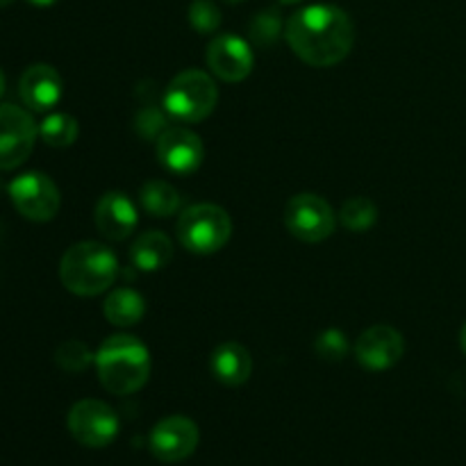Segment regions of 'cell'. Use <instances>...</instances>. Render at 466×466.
<instances>
[{
    "mask_svg": "<svg viewBox=\"0 0 466 466\" xmlns=\"http://www.w3.org/2000/svg\"><path fill=\"white\" fill-rule=\"evenodd\" d=\"M9 198L21 217L27 221L46 223L53 221L62 205L57 185L46 173L30 171L21 173L9 182Z\"/></svg>",
    "mask_w": 466,
    "mask_h": 466,
    "instance_id": "52a82bcc",
    "label": "cell"
},
{
    "mask_svg": "<svg viewBox=\"0 0 466 466\" xmlns=\"http://www.w3.org/2000/svg\"><path fill=\"white\" fill-rule=\"evenodd\" d=\"M130 259L135 268L144 273L162 271L173 259V241L159 230L144 232L132 241Z\"/></svg>",
    "mask_w": 466,
    "mask_h": 466,
    "instance_id": "e0dca14e",
    "label": "cell"
},
{
    "mask_svg": "<svg viewBox=\"0 0 466 466\" xmlns=\"http://www.w3.org/2000/svg\"><path fill=\"white\" fill-rule=\"evenodd\" d=\"M3 94H5V76L3 71H0V98H3Z\"/></svg>",
    "mask_w": 466,
    "mask_h": 466,
    "instance_id": "f1b7e54d",
    "label": "cell"
},
{
    "mask_svg": "<svg viewBox=\"0 0 466 466\" xmlns=\"http://www.w3.org/2000/svg\"><path fill=\"white\" fill-rule=\"evenodd\" d=\"M66 426L73 440L86 449H105L116 440L121 431V421L112 405L98 399L77 400L68 410Z\"/></svg>",
    "mask_w": 466,
    "mask_h": 466,
    "instance_id": "8992f818",
    "label": "cell"
},
{
    "mask_svg": "<svg viewBox=\"0 0 466 466\" xmlns=\"http://www.w3.org/2000/svg\"><path fill=\"white\" fill-rule=\"evenodd\" d=\"M96 228L109 241H123L137 230L139 214L135 203L121 191H109L96 205Z\"/></svg>",
    "mask_w": 466,
    "mask_h": 466,
    "instance_id": "9a60e30c",
    "label": "cell"
},
{
    "mask_svg": "<svg viewBox=\"0 0 466 466\" xmlns=\"http://www.w3.org/2000/svg\"><path fill=\"white\" fill-rule=\"evenodd\" d=\"M77 121L68 114H50L41 121L39 135L41 139L46 141L53 148H66V146H73L77 139Z\"/></svg>",
    "mask_w": 466,
    "mask_h": 466,
    "instance_id": "ffe728a7",
    "label": "cell"
},
{
    "mask_svg": "<svg viewBox=\"0 0 466 466\" xmlns=\"http://www.w3.org/2000/svg\"><path fill=\"white\" fill-rule=\"evenodd\" d=\"M253 50L246 39L237 35H218L208 46L209 71L223 82H241L253 71Z\"/></svg>",
    "mask_w": 466,
    "mask_h": 466,
    "instance_id": "4fadbf2b",
    "label": "cell"
},
{
    "mask_svg": "<svg viewBox=\"0 0 466 466\" xmlns=\"http://www.w3.org/2000/svg\"><path fill=\"white\" fill-rule=\"evenodd\" d=\"M280 5H294V3H300V0H278Z\"/></svg>",
    "mask_w": 466,
    "mask_h": 466,
    "instance_id": "4dcf8cb0",
    "label": "cell"
},
{
    "mask_svg": "<svg viewBox=\"0 0 466 466\" xmlns=\"http://www.w3.org/2000/svg\"><path fill=\"white\" fill-rule=\"evenodd\" d=\"M221 9L214 0H194L189 5V23L200 35H212L221 27Z\"/></svg>",
    "mask_w": 466,
    "mask_h": 466,
    "instance_id": "d4e9b609",
    "label": "cell"
},
{
    "mask_svg": "<svg viewBox=\"0 0 466 466\" xmlns=\"http://www.w3.org/2000/svg\"><path fill=\"white\" fill-rule=\"evenodd\" d=\"M155 141H157L155 150H157L159 164L176 176H191L203 164V141L187 127H167Z\"/></svg>",
    "mask_w": 466,
    "mask_h": 466,
    "instance_id": "8fae6325",
    "label": "cell"
},
{
    "mask_svg": "<svg viewBox=\"0 0 466 466\" xmlns=\"http://www.w3.org/2000/svg\"><path fill=\"white\" fill-rule=\"evenodd\" d=\"M137 127H139L141 135L153 139V137H159L167 130V118H164V114L159 109L144 107L139 112V116H137Z\"/></svg>",
    "mask_w": 466,
    "mask_h": 466,
    "instance_id": "484cf974",
    "label": "cell"
},
{
    "mask_svg": "<svg viewBox=\"0 0 466 466\" xmlns=\"http://www.w3.org/2000/svg\"><path fill=\"white\" fill-rule=\"evenodd\" d=\"M232 237L230 214L212 203L191 205L177 218V239L189 253H218Z\"/></svg>",
    "mask_w": 466,
    "mask_h": 466,
    "instance_id": "5b68a950",
    "label": "cell"
},
{
    "mask_svg": "<svg viewBox=\"0 0 466 466\" xmlns=\"http://www.w3.org/2000/svg\"><path fill=\"white\" fill-rule=\"evenodd\" d=\"M118 259L98 241H80L64 253L59 262V280L76 296H98L114 285Z\"/></svg>",
    "mask_w": 466,
    "mask_h": 466,
    "instance_id": "3957f363",
    "label": "cell"
},
{
    "mask_svg": "<svg viewBox=\"0 0 466 466\" xmlns=\"http://www.w3.org/2000/svg\"><path fill=\"white\" fill-rule=\"evenodd\" d=\"M405 350L403 335L396 328L378 323L364 330L355 341V360L369 371H387L400 362Z\"/></svg>",
    "mask_w": 466,
    "mask_h": 466,
    "instance_id": "7c38bea8",
    "label": "cell"
},
{
    "mask_svg": "<svg viewBox=\"0 0 466 466\" xmlns=\"http://www.w3.org/2000/svg\"><path fill=\"white\" fill-rule=\"evenodd\" d=\"M209 367H212V376L221 385L239 387L248 382L250 373H253V360H250V353L241 344L223 341L214 349Z\"/></svg>",
    "mask_w": 466,
    "mask_h": 466,
    "instance_id": "2e32d148",
    "label": "cell"
},
{
    "mask_svg": "<svg viewBox=\"0 0 466 466\" xmlns=\"http://www.w3.org/2000/svg\"><path fill=\"white\" fill-rule=\"evenodd\" d=\"M36 127L35 118L18 105H0V171L18 168L35 150Z\"/></svg>",
    "mask_w": 466,
    "mask_h": 466,
    "instance_id": "9c48e42d",
    "label": "cell"
},
{
    "mask_svg": "<svg viewBox=\"0 0 466 466\" xmlns=\"http://www.w3.org/2000/svg\"><path fill=\"white\" fill-rule=\"evenodd\" d=\"M27 3H32L35 7H50V5L59 3V0H27Z\"/></svg>",
    "mask_w": 466,
    "mask_h": 466,
    "instance_id": "4316f807",
    "label": "cell"
},
{
    "mask_svg": "<svg viewBox=\"0 0 466 466\" xmlns=\"http://www.w3.org/2000/svg\"><path fill=\"white\" fill-rule=\"evenodd\" d=\"M200 431L191 419L173 414V417L162 419L150 432V451L159 462L176 464L194 455L198 449Z\"/></svg>",
    "mask_w": 466,
    "mask_h": 466,
    "instance_id": "30bf717a",
    "label": "cell"
},
{
    "mask_svg": "<svg viewBox=\"0 0 466 466\" xmlns=\"http://www.w3.org/2000/svg\"><path fill=\"white\" fill-rule=\"evenodd\" d=\"M285 226L296 239L319 244L335 232L337 218L326 198L317 194H299L287 203Z\"/></svg>",
    "mask_w": 466,
    "mask_h": 466,
    "instance_id": "ba28073f",
    "label": "cell"
},
{
    "mask_svg": "<svg viewBox=\"0 0 466 466\" xmlns=\"http://www.w3.org/2000/svg\"><path fill=\"white\" fill-rule=\"evenodd\" d=\"M103 314L112 326L132 328L146 314V300L139 291L130 289V287H118V289L109 291V296L105 299Z\"/></svg>",
    "mask_w": 466,
    "mask_h": 466,
    "instance_id": "ac0fdd59",
    "label": "cell"
},
{
    "mask_svg": "<svg viewBox=\"0 0 466 466\" xmlns=\"http://www.w3.org/2000/svg\"><path fill=\"white\" fill-rule=\"evenodd\" d=\"M9 5H14V0H0V9L9 7Z\"/></svg>",
    "mask_w": 466,
    "mask_h": 466,
    "instance_id": "f546056e",
    "label": "cell"
},
{
    "mask_svg": "<svg viewBox=\"0 0 466 466\" xmlns=\"http://www.w3.org/2000/svg\"><path fill=\"white\" fill-rule=\"evenodd\" d=\"M339 218L341 223H344L346 230L367 232L369 228L376 223L378 208L371 198H367V196H353V198H349L341 205Z\"/></svg>",
    "mask_w": 466,
    "mask_h": 466,
    "instance_id": "44dd1931",
    "label": "cell"
},
{
    "mask_svg": "<svg viewBox=\"0 0 466 466\" xmlns=\"http://www.w3.org/2000/svg\"><path fill=\"white\" fill-rule=\"evenodd\" d=\"M248 35L250 41L259 48H268V46H276V41L282 35V14L278 7L262 9V12L255 14L248 23Z\"/></svg>",
    "mask_w": 466,
    "mask_h": 466,
    "instance_id": "7402d4cb",
    "label": "cell"
},
{
    "mask_svg": "<svg viewBox=\"0 0 466 466\" xmlns=\"http://www.w3.org/2000/svg\"><path fill=\"white\" fill-rule=\"evenodd\" d=\"M460 346H462V350H464V355H466V323H464L462 332H460Z\"/></svg>",
    "mask_w": 466,
    "mask_h": 466,
    "instance_id": "83f0119b",
    "label": "cell"
},
{
    "mask_svg": "<svg viewBox=\"0 0 466 466\" xmlns=\"http://www.w3.org/2000/svg\"><path fill=\"white\" fill-rule=\"evenodd\" d=\"M218 89L212 77L198 68L182 71L164 91V109L182 123H200L214 112Z\"/></svg>",
    "mask_w": 466,
    "mask_h": 466,
    "instance_id": "277c9868",
    "label": "cell"
},
{
    "mask_svg": "<svg viewBox=\"0 0 466 466\" xmlns=\"http://www.w3.org/2000/svg\"><path fill=\"white\" fill-rule=\"evenodd\" d=\"M91 362H96V358L91 355L89 346L82 344L80 339L64 341V344H59L57 350H55V364L68 373L85 371Z\"/></svg>",
    "mask_w": 466,
    "mask_h": 466,
    "instance_id": "603a6c76",
    "label": "cell"
},
{
    "mask_svg": "<svg viewBox=\"0 0 466 466\" xmlns=\"http://www.w3.org/2000/svg\"><path fill=\"white\" fill-rule=\"evenodd\" d=\"M223 3H228V5H239V3H244V0H223Z\"/></svg>",
    "mask_w": 466,
    "mask_h": 466,
    "instance_id": "1f68e13d",
    "label": "cell"
},
{
    "mask_svg": "<svg viewBox=\"0 0 466 466\" xmlns=\"http://www.w3.org/2000/svg\"><path fill=\"white\" fill-rule=\"evenodd\" d=\"M62 76L50 64H32L18 80V96L32 112H48L62 100Z\"/></svg>",
    "mask_w": 466,
    "mask_h": 466,
    "instance_id": "5bb4252c",
    "label": "cell"
},
{
    "mask_svg": "<svg viewBox=\"0 0 466 466\" xmlns=\"http://www.w3.org/2000/svg\"><path fill=\"white\" fill-rule=\"evenodd\" d=\"M285 39L296 57L317 68L344 62L355 44V25L337 5H308L291 14Z\"/></svg>",
    "mask_w": 466,
    "mask_h": 466,
    "instance_id": "6da1fadb",
    "label": "cell"
},
{
    "mask_svg": "<svg viewBox=\"0 0 466 466\" xmlns=\"http://www.w3.org/2000/svg\"><path fill=\"white\" fill-rule=\"evenodd\" d=\"M100 385L114 396H130L148 382L150 353L137 337L114 335L96 353Z\"/></svg>",
    "mask_w": 466,
    "mask_h": 466,
    "instance_id": "7a4b0ae2",
    "label": "cell"
},
{
    "mask_svg": "<svg viewBox=\"0 0 466 466\" xmlns=\"http://www.w3.org/2000/svg\"><path fill=\"white\" fill-rule=\"evenodd\" d=\"M139 203L150 217L167 218L180 209V194L164 180H148L139 189Z\"/></svg>",
    "mask_w": 466,
    "mask_h": 466,
    "instance_id": "d6986e66",
    "label": "cell"
},
{
    "mask_svg": "<svg viewBox=\"0 0 466 466\" xmlns=\"http://www.w3.org/2000/svg\"><path fill=\"white\" fill-rule=\"evenodd\" d=\"M314 353H317L319 360H323V362H341V360L349 355V337L341 330H335V328L323 330L321 335L317 337V341H314Z\"/></svg>",
    "mask_w": 466,
    "mask_h": 466,
    "instance_id": "cb8c5ba5",
    "label": "cell"
}]
</instances>
